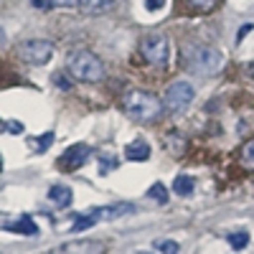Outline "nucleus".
I'll list each match as a JSON object with an SVG mask.
<instances>
[{"instance_id":"obj_8","label":"nucleus","mask_w":254,"mask_h":254,"mask_svg":"<svg viewBox=\"0 0 254 254\" xmlns=\"http://www.w3.org/2000/svg\"><path fill=\"white\" fill-rule=\"evenodd\" d=\"M49 254H104V244L99 242H71L51 249Z\"/></svg>"},{"instance_id":"obj_24","label":"nucleus","mask_w":254,"mask_h":254,"mask_svg":"<svg viewBox=\"0 0 254 254\" xmlns=\"http://www.w3.org/2000/svg\"><path fill=\"white\" fill-rule=\"evenodd\" d=\"M120 163H117V158H104V173L107 171H112V168H117Z\"/></svg>"},{"instance_id":"obj_4","label":"nucleus","mask_w":254,"mask_h":254,"mask_svg":"<svg viewBox=\"0 0 254 254\" xmlns=\"http://www.w3.org/2000/svg\"><path fill=\"white\" fill-rule=\"evenodd\" d=\"M140 54L153 66H165L168 59H171V44H168V38L163 33H147L140 41Z\"/></svg>"},{"instance_id":"obj_23","label":"nucleus","mask_w":254,"mask_h":254,"mask_svg":"<svg viewBox=\"0 0 254 254\" xmlns=\"http://www.w3.org/2000/svg\"><path fill=\"white\" fill-rule=\"evenodd\" d=\"M54 84H59V89H69V87H71V84L64 79L61 74H54Z\"/></svg>"},{"instance_id":"obj_5","label":"nucleus","mask_w":254,"mask_h":254,"mask_svg":"<svg viewBox=\"0 0 254 254\" xmlns=\"http://www.w3.org/2000/svg\"><path fill=\"white\" fill-rule=\"evenodd\" d=\"M18 56L26 64H31V66H44V64H49V59L54 56V46L44 38H28L18 46Z\"/></svg>"},{"instance_id":"obj_25","label":"nucleus","mask_w":254,"mask_h":254,"mask_svg":"<svg viewBox=\"0 0 254 254\" xmlns=\"http://www.w3.org/2000/svg\"><path fill=\"white\" fill-rule=\"evenodd\" d=\"M54 5H64V8H71V5H79V0H51Z\"/></svg>"},{"instance_id":"obj_7","label":"nucleus","mask_w":254,"mask_h":254,"mask_svg":"<svg viewBox=\"0 0 254 254\" xmlns=\"http://www.w3.org/2000/svg\"><path fill=\"white\" fill-rule=\"evenodd\" d=\"M89 155H92V150H89V145H84V142H79V145H71L66 153L61 155V160H59V165L64 168V171H74V168H81L84 163L89 160Z\"/></svg>"},{"instance_id":"obj_6","label":"nucleus","mask_w":254,"mask_h":254,"mask_svg":"<svg viewBox=\"0 0 254 254\" xmlns=\"http://www.w3.org/2000/svg\"><path fill=\"white\" fill-rule=\"evenodd\" d=\"M190 99H193V84L188 81H173L165 92V99H163V107L168 112H183Z\"/></svg>"},{"instance_id":"obj_20","label":"nucleus","mask_w":254,"mask_h":254,"mask_svg":"<svg viewBox=\"0 0 254 254\" xmlns=\"http://www.w3.org/2000/svg\"><path fill=\"white\" fill-rule=\"evenodd\" d=\"M158 254H178V244L171 242V239H165V242H155L153 244Z\"/></svg>"},{"instance_id":"obj_27","label":"nucleus","mask_w":254,"mask_h":254,"mask_svg":"<svg viewBox=\"0 0 254 254\" xmlns=\"http://www.w3.org/2000/svg\"><path fill=\"white\" fill-rule=\"evenodd\" d=\"M31 3H33V5H38V8H49V5L44 3V0H31Z\"/></svg>"},{"instance_id":"obj_17","label":"nucleus","mask_w":254,"mask_h":254,"mask_svg":"<svg viewBox=\"0 0 254 254\" xmlns=\"http://www.w3.org/2000/svg\"><path fill=\"white\" fill-rule=\"evenodd\" d=\"M226 239H229L231 249H244L249 244V234H247V231H234V234H229Z\"/></svg>"},{"instance_id":"obj_21","label":"nucleus","mask_w":254,"mask_h":254,"mask_svg":"<svg viewBox=\"0 0 254 254\" xmlns=\"http://www.w3.org/2000/svg\"><path fill=\"white\" fill-rule=\"evenodd\" d=\"M23 130H26L23 122H18V120H10V122L5 125V132H8V135H23Z\"/></svg>"},{"instance_id":"obj_14","label":"nucleus","mask_w":254,"mask_h":254,"mask_svg":"<svg viewBox=\"0 0 254 254\" xmlns=\"http://www.w3.org/2000/svg\"><path fill=\"white\" fill-rule=\"evenodd\" d=\"M193 186H196V181L190 176H176V181H173V190L178 196H190L193 193Z\"/></svg>"},{"instance_id":"obj_2","label":"nucleus","mask_w":254,"mask_h":254,"mask_svg":"<svg viewBox=\"0 0 254 254\" xmlns=\"http://www.w3.org/2000/svg\"><path fill=\"white\" fill-rule=\"evenodd\" d=\"M125 112L130 120L135 122H142V125H150L155 122L160 115H163V102L153 94V92H145V89H132V92H127L125 97Z\"/></svg>"},{"instance_id":"obj_11","label":"nucleus","mask_w":254,"mask_h":254,"mask_svg":"<svg viewBox=\"0 0 254 254\" xmlns=\"http://www.w3.org/2000/svg\"><path fill=\"white\" fill-rule=\"evenodd\" d=\"M49 198H51L59 208H66V206H71L74 193H71V188H69V186L56 183V186H51V188H49Z\"/></svg>"},{"instance_id":"obj_12","label":"nucleus","mask_w":254,"mask_h":254,"mask_svg":"<svg viewBox=\"0 0 254 254\" xmlns=\"http://www.w3.org/2000/svg\"><path fill=\"white\" fill-rule=\"evenodd\" d=\"M3 229H5V231H15V234H26V237L38 234V226H36V221H33V219H28V216H20L18 221H8Z\"/></svg>"},{"instance_id":"obj_19","label":"nucleus","mask_w":254,"mask_h":254,"mask_svg":"<svg viewBox=\"0 0 254 254\" xmlns=\"http://www.w3.org/2000/svg\"><path fill=\"white\" fill-rule=\"evenodd\" d=\"M242 163H244L247 168H254V137L242 145Z\"/></svg>"},{"instance_id":"obj_15","label":"nucleus","mask_w":254,"mask_h":254,"mask_svg":"<svg viewBox=\"0 0 254 254\" xmlns=\"http://www.w3.org/2000/svg\"><path fill=\"white\" fill-rule=\"evenodd\" d=\"M51 142H54V132H44L41 137H33V140H31V145H33L36 153H46L49 147H51Z\"/></svg>"},{"instance_id":"obj_10","label":"nucleus","mask_w":254,"mask_h":254,"mask_svg":"<svg viewBox=\"0 0 254 254\" xmlns=\"http://www.w3.org/2000/svg\"><path fill=\"white\" fill-rule=\"evenodd\" d=\"M132 211H135V206H130V203H115V206H104V208L92 211V216L99 221V219H117L125 214H132Z\"/></svg>"},{"instance_id":"obj_28","label":"nucleus","mask_w":254,"mask_h":254,"mask_svg":"<svg viewBox=\"0 0 254 254\" xmlns=\"http://www.w3.org/2000/svg\"><path fill=\"white\" fill-rule=\"evenodd\" d=\"M5 44V33H3V28H0V46Z\"/></svg>"},{"instance_id":"obj_22","label":"nucleus","mask_w":254,"mask_h":254,"mask_svg":"<svg viewBox=\"0 0 254 254\" xmlns=\"http://www.w3.org/2000/svg\"><path fill=\"white\" fill-rule=\"evenodd\" d=\"M165 5V0H145V8L147 10H160Z\"/></svg>"},{"instance_id":"obj_30","label":"nucleus","mask_w":254,"mask_h":254,"mask_svg":"<svg viewBox=\"0 0 254 254\" xmlns=\"http://www.w3.org/2000/svg\"><path fill=\"white\" fill-rule=\"evenodd\" d=\"M137 254H158V252H137Z\"/></svg>"},{"instance_id":"obj_18","label":"nucleus","mask_w":254,"mask_h":254,"mask_svg":"<svg viewBox=\"0 0 254 254\" xmlns=\"http://www.w3.org/2000/svg\"><path fill=\"white\" fill-rule=\"evenodd\" d=\"M94 224H97V219H94L92 214H84V216H76L69 229H71V231H84V229H89V226H94Z\"/></svg>"},{"instance_id":"obj_3","label":"nucleus","mask_w":254,"mask_h":254,"mask_svg":"<svg viewBox=\"0 0 254 254\" xmlns=\"http://www.w3.org/2000/svg\"><path fill=\"white\" fill-rule=\"evenodd\" d=\"M66 69L74 79H81V81H102L104 79V64L92 51L71 54L66 61Z\"/></svg>"},{"instance_id":"obj_1","label":"nucleus","mask_w":254,"mask_h":254,"mask_svg":"<svg viewBox=\"0 0 254 254\" xmlns=\"http://www.w3.org/2000/svg\"><path fill=\"white\" fill-rule=\"evenodd\" d=\"M183 64L190 74L211 76L224 66V54L214 46H206V44H190L183 49Z\"/></svg>"},{"instance_id":"obj_16","label":"nucleus","mask_w":254,"mask_h":254,"mask_svg":"<svg viewBox=\"0 0 254 254\" xmlns=\"http://www.w3.org/2000/svg\"><path fill=\"white\" fill-rule=\"evenodd\" d=\"M147 198H153V201H158V203H168V190H165V186H163V183L150 186V188H147Z\"/></svg>"},{"instance_id":"obj_29","label":"nucleus","mask_w":254,"mask_h":254,"mask_svg":"<svg viewBox=\"0 0 254 254\" xmlns=\"http://www.w3.org/2000/svg\"><path fill=\"white\" fill-rule=\"evenodd\" d=\"M249 74H252V76H254V61H252V64H249Z\"/></svg>"},{"instance_id":"obj_9","label":"nucleus","mask_w":254,"mask_h":254,"mask_svg":"<svg viewBox=\"0 0 254 254\" xmlns=\"http://www.w3.org/2000/svg\"><path fill=\"white\" fill-rule=\"evenodd\" d=\"M79 8L87 15H102L117 8V0H79Z\"/></svg>"},{"instance_id":"obj_13","label":"nucleus","mask_w":254,"mask_h":254,"mask_svg":"<svg viewBox=\"0 0 254 254\" xmlns=\"http://www.w3.org/2000/svg\"><path fill=\"white\" fill-rule=\"evenodd\" d=\"M125 158H127V160H137V163H142V160L150 158V147H147L145 140H135V142H130V145L125 147Z\"/></svg>"},{"instance_id":"obj_26","label":"nucleus","mask_w":254,"mask_h":254,"mask_svg":"<svg viewBox=\"0 0 254 254\" xmlns=\"http://www.w3.org/2000/svg\"><path fill=\"white\" fill-rule=\"evenodd\" d=\"M188 3L193 5V8H208L211 3H214V0H188Z\"/></svg>"},{"instance_id":"obj_31","label":"nucleus","mask_w":254,"mask_h":254,"mask_svg":"<svg viewBox=\"0 0 254 254\" xmlns=\"http://www.w3.org/2000/svg\"><path fill=\"white\" fill-rule=\"evenodd\" d=\"M0 171H3V155H0Z\"/></svg>"}]
</instances>
